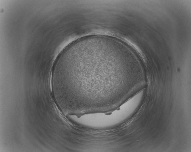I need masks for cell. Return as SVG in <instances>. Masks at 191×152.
I'll list each match as a JSON object with an SVG mask.
<instances>
[{
  "instance_id": "obj_1",
  "label": "cell",
  "mask_w": 191,
  "mask_h": 152,
  "mask_svg": "<svg viewBox=\"0 0 191 152\" xmlns=\"http://www.w3.org/2000/svg\"><path fill=\"white\" fill-rule=\"evenodd\" d=\"M120 70L117 59L92 37L73 43L60 53L51 80L63 101L74 107L106 106L114 92V74Z\"/></svg>"
}]
</instances>
